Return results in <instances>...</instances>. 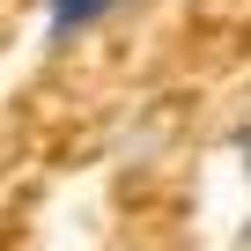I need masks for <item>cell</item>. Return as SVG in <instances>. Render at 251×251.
Masks as SVG:
<instances>
[{
  "label": "cell",
  "instance_id": "1",
  "mask_svg": "<svg viewBox=\"0 0 251 251\" xmlns=\"http://www.w3.org/2000/svg\"><path fill=\"white\" fill-rule=\"evenodd\" d=\"M37 8H45V45L59 52V45L89 37L103 15H118V0H37Z\"/></svg>",
  "mask_w": 251,
  "mask_h": 251
}]
</instances>
